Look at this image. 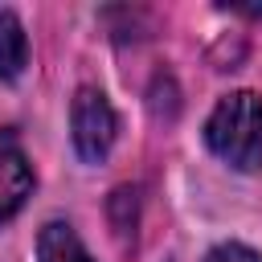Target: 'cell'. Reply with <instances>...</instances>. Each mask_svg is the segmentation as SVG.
I'll use <instances>...</instances> for the list:
<instances>
[{
  "label": "cell",
  "instance_id": "obj_1",
  "mask_svg": "<svg viewBox=\"0 0 262 262\" xmlns=\"http://www.w3.org/2000/svg\"><path fill=\"white\" fill-rule=\"evenodd\" d=\"M205 139L225 164L242 172L262 168V98L254 90L225 94L205 123Z\"/></svg>",
  "mask_w": 262,
  "mask_h": 262
},
{
  "label": "cell",
  "instance_id": "obj_2",
  "mask_svg": "<svg viewBox=\"0 0 262 262\" xmlns=\"http://www.w3.org/2000/svg\"><path fill=\"white\" fill-rule=\"evenodd\" d=\"M115 131H119V119H115L106 94L94 90V86H82L74 94V106H70V135H74L78 156L90 160V164L106 160V151L115 143Z\"/></svg>",
  "mask_w": 262,
  "mask_h": 262
},
{
  "label": "cell",
  "instance_id": "obj_3",
  "mask_svg": "<svg viewBox=\"0 0 262 262\" xmlns=\"http://www.w3.org/2000/svg\"><path fill=\"white\" fill-rule=\"evenodd\" d=\"M33 192V168L12 131H0V221L16 217Z\"/></svg>",
  "mask_w": 262,
  "mask_h": 262
},
{
  "label": "cell",
  "instance_id": "obj_4",
  "mask_svg": "<svg viewBox=\"0 0 262 262\" xmlns=\"http://www.w3.org/2000/svg\"><path fill=\"white\" fill-rule=\"evenodd\" d=\"M29 66V37L12 8H0V82H16Z\"/></svg>",
  "mask_w": 262,
  "mask_h": 262
},
{
  "label": "cell",
  "instance_id": "obj_5",
  "mask_svg": "<svg viewBox=\"0 0 262 262\" xmlns=\"http://www.w3.org/2000/svg\"><path fill=\"white\" fill-rule=\"evenodd\" d=\"M37 262H94V258L66 221H49L37 237Z\"/></svg>",
  "mask_w": 262,
  "mask_h": 262
},
{
  "label": "cell",
  "instance_id": "obj_6",
  "mask_svg": "<svg viewBox=\"0 0 262 262\" xmlns=\"http://www.w3.org/2000/svg\"><path fill=\"white\" fill-rule=\"evenodd\" d=\"M205 262H262V258L250 246H242V242H221V246H213L205 254Z\"/></svg>",
  "mask_w": 262,
  "mask_h": 262
}]
</instances>
